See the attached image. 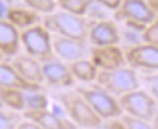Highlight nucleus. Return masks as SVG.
<instances>
[{"mask_svg":"<svg viewBox=\"0 0 158 129\" xmlns=\"http://www.w3.org/2000/svg\"><path fill=\"white\" fill-rule=\"evenodd\" d=\"M43 24L51 33L62 37L88 40L91 24L83 15L72 14L64 10L44 15Z\"/></svg>","mask_w":158,"mask_h":129,"instance_id":"f257e3e1","label":"nucleus"},{"mask_svg":"<svg viewBox=\"0 0 158 129\" xmlns=\"http://www.w3.org/2000/svg\"><path fill=\"white\" fill-rule=\"evenodd\" d=\"M57 97L64 111V114L79 128L95 129L102 126L103 119L93 110L88 101L77 90L73 92H61Z\"/></svg>","mask_w":158,"mask_h":129,"instance_id":"f03ea898","label":"nucleus"},{"mask_svg":"<svg viewBox=\"0 0 158 129\" xmlns=\"http://www.w3.org/2000/svg\"><path fill=\"white\" fill-rule=\"evenodd\" d=\"M21 45L26 54L37 58L41 63L55 58L52 36L44 24H35L21 31Z\"/></svg>","mask_w":158,"mask_h":129,"instance_id":"7ed1b4c3","label":"nucleus"},{"mask_svg":"<svg viewBox=\"0 0 158 129\" xmlns=\"http://www.w3.org/2000/svg\"><path fill=\"white\" fill-rule=\"evenodd\" d=\"M95 82L116 97H120L127 92L136 90L140 85L138 74L130 66H123L111 71H99Z\"/></svg>","mask_w":158,"mask_h":129,"instance_id":"20e7f679","label":"nucleus"},{"mask_svg":"<svg viewBox=\"0 0 158 129\" xmlns=\"http://www.w3.org/2000/svg\"><path fill=\"white\" fill-rule=\"evenodd\" d=\"M77 92L88 101V104L93 107V110L103 121L123 116V110L120 107L118 99H116L114 95L105 90L98 84L89 88L78 87Z\"/></svg>","mask_w":158,"mask_h":129,"instance_id":"39448f33","label":"nucleus"},{"mask_svg":"<svg viewBox=\"0 0 158 129\" xmlns=\"http://www.w3.org/2000/svg\"><path fill=\"white\" fill-rule=\"evenodd\" d=\"M123 112L129 116L141 118L143 121H152L157 112V101L155 97L142 89L127 92L118 97Z\"/></svg>","mask_w":158,"mask_h":129,"instance_id":"423d86ee","label":"nucleus"},{"mask_svg":"<svg viewBox=\"0 0 158 129\" xmlns=\"http://www.w3.org/2000/svg\"><path fill=\"white\" fill-rule=\"evenodd\" d=\"M156 14L148 6L146 0H122L116 10V19L125 22L129 27L145 29V27L156 19Z\"/></svg>","mask_w":158,"mask_h":129,"instance_id":"0eeeda50","label":"nucleus"},{"mask_svg":"<svg viewBox=\"0 0 158 129\" xmlns=\"http://www.w3.org/2000/svg\"><path fill=\"white\" fill-rule=\"evenodd\" d=\"M127 65L136 70H147V71H158V46L138 43L124 50Z\"/></svg>","mask_w":158,"mask_h":129,"instance_id":"6e6552de","label":"nucleus"},{"mask_svg":"<svg viewBox=\"0 0 158 129\" xmlns=\"http://www.w3.org/2000/svg\"><path fill=\"white\" fill-rule=\"evenodd\" d=\"M90 60L96 65L100 71L117 70L127 65L124 50L119 45L91 46L89 49Z\"/></svg>","mask_w":158,"mask_h":129,"instance_id":"1a4fd4ad","label":"nucleus"},{"mask_svg":"<svg viewBox=\"0 0 158 129\" xmlns=\"http://www.w3.org/2000/svg\"><path fill=\"white\" fill-rule=\"evenodd\" d=\"M52 48L55 56L68 63L80 58H85V55L88 53L86 40L62 37L57 34H54L52 37Z\"/></svg>","mask_w":158,"mask_h":129,"instance_id":"9d476101","label":"nucleus"},{"mask_svg":"<svg viewBox=\"0 0 158 129\" xmlns=\"http://www.w3.org/2000/svg\"><path fill=\"white\" fill-rule=\"evenodd\" d=\"M88 40L93 46L119 45L120 32L117 22L112 19H100L94 22L90 27Z\"/></svg>","mask_w":158,"mask_h":129,"instance_id":"9b49d317","label":"nucleus"},{"mask_svg":"<svg viewBox=\"0 0 158 129\" xmlns=\"http://www.w3.org/2000/svg\"><path fill=\"white\" fill-rule=\"evenodd\" d=\"M43 74L44 82L55 88H69L76 80L71 72L69 65L56 58L43 63Z\"/></svg>","mask_w":158,"mask_h":129,"instance_id":"f8f14e48","label":"nucleus"},{"mask_svg":"<svg viewBox=\"0 0 158 129\" xmlns=\"http://www.w3.org/2000/svg\"><path fill=\"white\" fill-rule=\"evenodd\" d=\"M23 118L31 119L43 129H77L78 126L69 118L63 117L61 113L43 110H28L22 112Z\"/></svg>","mask_w":158,"mask_h":129,"instance_id":"ddd939ff","label":"nucleus"},{"mask_svg":"<svg viewBox=\"0 0 158 129\" xmlns=\"http://www.w3.org/2000/svg\"><path fill=\"white\" fill-rule=\"evenodd\" d=\"M15 70L28 82L35 83L41 85L44 83V74H43V63L37 58L26 55H16L12 57L10 62Z\"/></svg>","mask_w":158,"mask_h":129,"instance_id":"4468645a","label":"nucleus"},{"mask_svg":"<svg viewBox=\"0 0 158 129\" xmlns=\"http://www.w3.org/2000/svg\"><path fill=\"white\" fill-rule=\"evenodd\" d=\"M21 46V32L9 19H0V53L14 57L19 55Z\"/></svg>","mask_w":158,"mask_h":129,"instance_id":"2eb2a0df","label":"nucleus"},{"mask_svg":"<svg viewBox=\"0 0 158 129\" xmlns=\"http://www.w3.org/2000/svg\"><path fill=\"white\" fill-rule=\"evenodd\" d=\"M0 88H12L22 90H43V87L26 80L11 63L0 62Z\"/></svg>","mask_w":158,"mask_h":129,"instance_id":"dca6fc26","label":"nucleus"},{"mask_svg":"<svg viewBox=\"0 0 158 129\" xmlns=\"http://www.w3.org/2000/svg\"><path fill=\"white\" fill-rule=\"evenodd\" d=\"M29 90L0 88V104L6 109L23 112L28 110Z\"/></svg>","mask_w":158,"mask_h":129,"instance_id":"f3484780","label":"nucleus"},{"mask_svg":"<svg viewBox=\"0 0 158 129\" xmlns=\"http://www.w3.org/2000/svg\"><path fill=\"white\" fill-rule=\"evenodd\" d=\"M6 19H9L11 23H14L19 29H26L32 26L38 24L41 21L39 12L32 10V9H22V7H12L7 10Z\"/></svg>","mask_w":158,"mask_h":129,"instance_id":"a211bd4d","label":"nucleus"},{"mask_svg":"<svg viewBox=\"0 0 158 129\" xmlns=\"http://www.w3.org/2000/svg\"><path fill=\"white\" fill-rule=\"evenodd\" d=\"M68 65H69L71 72L73 74V77L76 78V80H80L84 83H91V82L96 80L100 70L91 60L80 58V60L71 62Z\"/></svg>","mask_w":158,"mask_h":129,"instance_id":"6ab92c4d","label":"nucleus"},{"mask_svg":"<svg viewBox=\"0 0 158 129\" xmlns=\"http://www.w3.org/2000/svg\"><path fill=\"white\" fill-rule=\"evenodd\" d=\"M95 0H57V5L62 10L77 14V15H85Z\"/></svg>","mask_w":158,"mask_h":129,"instance_id":"aec40b11","label":"nucleus"},{"mask_svg":"<svg viewBox=\"0 0 158 129\" xmlns=\"http://www.w3.org/2000/svg\"><path fill=\"white\" fill-rule=\"evenodd\" d=\"M23 116L17 111L10 109H0V129H16L20 124Z\"/></svg>","mask_w":158,"mask_h":129,"instance_id":"412c9836","label":"nucleus"},{"mask_svg":"<svg viewBox=\"0 0 158 129\" xmlns=\"http://www.w3.org/2000/svg\"><path fill=\"white\" fill-rule=\"evenodd\" d=\"M29 9L39 12V14H50L54 12L56 6H57V1L56 0H22Z\"/></svg>","mask_w":158,"mask_h":129,"instance_id":"4be33fe9","label":"nucleus"},{"mask_svg":"<svg viewBox=\"0 0 158 129\" xmlns=\"http://www.w3.org/2000/svg\"><path fill=\"white\" fill-rule=\"evenodd\" d=\"M141 37L143 43L158 46V16H156V19L145 27Z\"/></svg>","mask_w":158,"mask_h":129,"instance_id":"5701e85b","label":"nucleus"},{"mask_svg":"<svg viewBox=\"0 0 158 129\" xmlns=\"http://www.w3.org/2000/svg\"><path fill=\"white\" fill-rule=\"evenodd\" d=\"M122 119L125 123L128 129H153L147 121H143L141 118H136V117H133L129 114L122 116Z\"/></svg>","mask_w":158,"mask_h":129,"instance_id":"b1692460","label":"nucleus"},{"mask_svg":"<svg viewBox=\"0 0 158 129\" xmlns=\"http://www.w3.org/2000/svg\"><path fill=\"white\" fill-rule=\"evenodd\" d=\"M143 80H145V84L147 87V92L155 97V100L158 104V72L145 75Z\"/></svg>","mask_w":158,"mask_h":129,"instance_id":"393cba45","label":"nucleus"},{"mask_svg":"<svg viewBox=\"0 0 158 129\" xmlns=\"http://www.w3.org/2000/svg\"><path fill=\"white\" fill-rule=\"evenodd\" d=\"M102 127L105 129H128L127 126H125V123L123 122V119H122L120 117L103 121Z\"/></svg>","mask_w":158,"mask_h":129,"instance_id":"a878e982","label":"nucleus"},{"mask_svg":"<svg viewBox=\"0 0 158 129\" xmlns=\"http://www.w3.org/2000/svg\"><path fill=\"white\" fill-rule=\"evenodd\" d=\"M95 2H98L99 5L108 9V10H117L122 2V0H95Z\"/></svg>","mask_w":158,"mask_h":129,"instance_id":"bb28decb","label":"nucleus"},{"mask_svg":"<svg viewBox=\"0 0 158 129\" xmlns=\"http://www.w3.org/2000/svg\"><path fill=\"white\" fill-rule=\"evenodd\" d=\"M16 129H43V128L40 126H38L37 123H34L33 121L24 118V121H21L20 124L17 126Z\"/></svg>","mask_w":158,"mask_h":129,"instance_id":"cd10ccee","label":"nucleus"},{"mask_svg":"<svg viewBox=\"0 0 158 129\" xmlns=\"http://www.w3.org/2000/svg\"><path fill=\"white\" fill-rule=\"evenodd\" d=\"M148 6L152 9V11L158 16V0H146Z\"/></svg>","mask_w":158,"mask_h":129,"instance_id":"c85d7f7f","label":"nucleus"},{"mask_svg":"<svg viewBox=\"0 0 158 129\" xmlns=\"http://www.w3.org/2000/svg\"><path fill=\"white\" fill-rule=\"evenodd\" d=\"M95 129H105V128H103V127H102V126H101V127H100V128H95Z\"/></svg>","mask_w":158,"mask_h":129,"instance_id":"c756f323","label":"nucleus"},{"mask_svg":"<svg viewBox=\"0 0 158 129\" xmlns=\"http://www.w3.org/2000/svg\"><path fill=\"white\" fill-rule=\"evenodd\" d=\"M0 58H1V53H0Z\"/></svg>","mask_w":158,"mask_h":129,"instance_id":"7c9ffc66","label":"nucleus"},{"mask_svg":"<svg viewBox=\"0 0 158 129\" xmlns=\"http://www.w3.org/2000/svg\"><path fill=\"white\" fill-rule=\"evenodd\" d=\"M77 129H83V128H77Z\"/></svg>","mask_w":158,"mask_h":129,"instance_id":"2f4dec72","label":"nucleus"},{"mask_svg":"<svg viewBox=\"0 0 158 129\" xmlns=\"http://www.w3.org/2000/svg\"><path fill=\"white\" fill-rule=\"evenodd\" d=\"M56 1H57V0H56Z\"/></svg>","mask_w":158,"mask_h":129,"instance_id":"473e14b6","label":"nucleus"}]
</instances>
